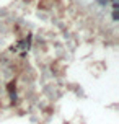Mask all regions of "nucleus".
Listing matches in <instances>:
<instances>
[{
    "instance_id": "nucleus-4",
    "label": "nucleus",
    "mask_w": 119,
    "mask_h": 124,
    "mask_svg": "<svg viewBox=\"0 0 119 124\" xmlns=\"http://www.w3.org/2000/svg\"><path fill=\"white\" fill-rule=\"evenodd\" d=\"M109 2H111V3H118L119 0H109Z\"/></svg>"
},
{
    "instance_id": "nucleus-2",
    "label": "nucleus",
    "mask_w": 119,
    "mask_h": 124,
    "mask_svg": "<svg viewBox=\"0 0 119 124\" xmlns=\"http://www.w3.org/2000/svg\"><path fill=\"white\" fill-rule=\"evenodd\" d=\"M8 93H10L12 101H15V100H16V93H15V82H10V83H8Z\"/></svg>"
},
{
    "instance_id": "nucleus-1",
    "label": "nucleus",
    "mask_w": 119,
    "mask_h": 124,
    "mask_svg": "<svg viewBox=\"0 0 119 124\" xmlns=\"http://www.w3.org/2000/svg\"><path fill=\"white\" fill-rule=\"evenodd\" d=\"M30 46H31V36L28 34L23 41H20V47H23L25 51H28V49H30Z\"/></svg>"
},
{
    "instance_id": "nucleus-3",
    "label": "nucleus",
    "mask_w": 119,
    "mask_h": 124,
    "mask_svg": "<svg viewBox=\"0 0 119 124\" xmlns=\"http://www.w3.org/2000/svg\"><path fill=\"white\" fill-rule=\"evenodd\" d=\"M113 20H114V21H118V20H119V12H118V10H113Z\"/></svg>"
}]
</instances>
